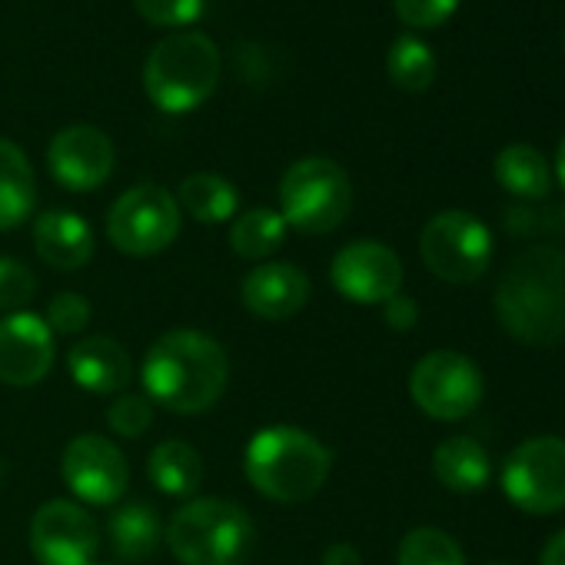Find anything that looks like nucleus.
<instances>
[{
	"instance_id": "obj_30",
	"label": "nucleus",
	"mask_w": 565,
	"mask_h": 565,
	"mask_svg": "<svg viewBox=\"0 0 565 565\" xmlns=\"http://www.w3.org/2000/svg\"><path fill=\"white\" fill-rule=\"evenodd\" d=\"M107 426L124 439H140L153 426V403L143 393H120L107 406Z\"/></svg>"
},
{
	"instance_id": "obj_12",
	"label": "nucleus",
	"mask_w": 565,
	"mask_h": 565,
	"mask_svg": "<svg viewBox=\"0 0 565 565\" xmlns=\"http://www.w3.org/2000/svg\"><path fill=\"white\" fill-rule=\"evenodd\" d=\"M28 542L41 565H94L100 529L77 499H47L31 515Z\"/></svg>"
},
{
	"instance_id": "obj_19",
	"label": "nucleus",
	"mask_w": 565,
	"mask_h": 565,
	"mask_svg": "<svg viewBox=\"0 0 565 565\" xmlns=\"http://www.w3.org/2000/svg\"><path fill=\"white\" fill-rule=\"evenodd\" d=\"M107 535H110V548L120 562H147L163 539V525H160L157 509L150 502L137 499V502H124L110 512Z\"/></svg>"
},
{
	"instance_id": "obj_16",
	"label": "nucleus",
	"mask_w": 565,
	"mask_h": 565,
	"mask_svg": "<svg viewBox=\"0 0 565 565\" xmlns=\"http://www.w3.org/2000/svg\"><path fill=\"white\" fill-rule=\"evenodd\" d=\"M310 276L294 263H259L239 282L243 307L266 323H282L297 317L310 303Z\"/></svg>"
},
{
	"instance_id": "obj_32",
	"label": "nucleus",
	"mask_w": 565,
	"mask_h": 565,
	"mask_svg": "<svg viewBox=\"0 0 565 565\" xmlns=\"http://www.w3.org/2000/svg\"><path fill=\"white\" fill-rule=\"evenodd\" d=\"M134 4L153 28H186L203 14V0H134Z\"/></svg>"
},
{
	"instance_id": "obj_18",
	"label": "nucleus",
	"mask_w": 565,
	"mask_h": 565,
	"mask_svg": "<svg viewBox=\"0 0 565 565\" xmlns=\"http://www.w3.org/2000/svg\"><path fill=\"white\" fill-rule=\"evenodd\" d=\"M38 256L61 273H77L94 259V230L74 210H47L31 226Z\"/></svg>"
},
{
	"instance_id": "obj_33",
	"label": "nucleus",
	"mask_w": 565,
	"mask_h": 565,
	"mask_svg": "<svg viewBox=\"0 0 565 565\" xmlns=\"http://www.w3.org/2000/svg\"><path fill=\"white\" fill-rule=\"evenodd\" d=\"M393 8H396V18L406 28L429 31V28L446 24L456 14L459 0H393Z\"/></svg>"
},
{
	"instance_id": "obj_22",
	"label": "nucleus",
	"mask_w": 565,
	"mask_h": 565,
	"mask_svg": "<svg viewBox=\"0 0 565 565\" xmlns=\"http://www.w3.org/2000/svg\"><path fill=\"white\" fill-rule=\"evenodd\" d=\"M147 476L163 495L190 499L203 486V459L190 443L163 439L147 456Z\"/></svg>"
},
{
	"instance_id": "obj_10",
	"label": "nucleus",
	"mask_w": 565,
	"mask_h": 565,
	"mask_svg": "<svg viewBox=\"0 0 565 565\" xmlns=\"http://www.w3.org/2000/svg\"><path fill=\"white\" fill-rule=\"evenodd\" d=\"M409 396L426 416L439 423H459L482 403V373L469 356L456 350H436L413 366Z\"/></svg>"
},
{
	"instance_id": "obj_7",
	"label": "nucleus",
	"mask_w": 565,
	"mask_h": 565,
	"mask_svg": "<svg viewBox=\"0 0 565 565\" xmlns=\"http://www.w3.org/2000/svg\"><path fill=\"white\" fill-rule=\"evenodd\" d=\"M183 226L177 196L157 183H137L124 190L107 210V236L114 249L127 256H157L173 246Z\"/></svg>"
},
{
	"instance_id": "obj_29",
	"label": "nucleus",
	"mask_w": 565,
	"mask_h": 565,
	"mask_svg": "<svg viewBox=\"0 0 565 565\" xmlns=\"http://www.w3.org/2000/svg\"><path fill=\"white\" fill-rule=\"evenodd\" d=\"M502 226L512 236H548L565 233V200L552 206H509Z\"/></svg>"
},
{
	"instance_id": "obj_24",
	"label": "nucleus",
	"mask_w": 565,
	"mask_h": 565,
	"mask_svg": "<svg viewBox=\"0 0 565 565\" xmlns=\"http://www.w3.org/2000/svg\"><path fill=\"white\" fill-rule=\"evenodd\" d=\"M287 220L279 216V210H269V206H253V210H243L233 216V226H230V249L239 256V259H269L282 243H287Z\"/></svg>"
},
{
	"instance_id": "obj_34",
	"label": "nucleus",
	"mask_w": 565,
	"mask_h": 565,
	"mask_svg": "<svg viewBox=\"0 0 565 565\" xmlns=\"http://www.w3.org/2000/svg\"><path fill=\"white\" fill-rule=\"evenodd\" d=\"M383 323H386L390 330H396V333H409V330L419 323V307H416V300H413V297H403V294L390 297V300L383 303Z\"/></svg>"
},
{
	"instance_id": "obj_14",
	"label": "nucleus",
	"mask_w": 565,
	"mask_h": 565,
	"mask_svg": "<svg viewBox=\"0 0 565 565\" xmlns=\"http://www.w3.org/2000/svg\"><path fill=\"white\" fill-rule=\"evenodd\" d=\"M57 337L34 310L0 317V383L28 390L51 376Z\"/></svg>"
},
{
	"instance_id": "obj_11",
	"label": "nucleus",
	"mask_w": 565,
	"mask_h": 565,
	"mask_svg": "<svg viewBox=\"0 0 565 565\" xmlns=\"http://www.w3.org/2000/svg\"><path fill=\"white\" fill-rule=\"evenodd\" d=\"M61 476L81 505H117L130 489V462L107 436L84 433L64 446Z\"/></svg>"
},
{
	"instance_id": "obj_36",
	"label": "nucleus",
	"mask_w": 565,
	"mask_h": 565,
	"mask_svg": "<svg viewBox=\"0 0 565 565\" xmlns=\"http://www.w3.org/2000/svg\"><path fill=\"white\" fill-rule=\"evenodd\" d=\"M539 565H565V529L562 532H555L548 542H545V548H542V562Z\"/></svg>"
},
{
	"instance_id": "obj_9",
	"label": "nucleus",
	"mask_w": 565,
	"mask_h": 565,
	"mask_svg": "<svg viewBox=\"0 0 565 565\" xmlns=\"http://www.w3.org/2000/svg\"><path fill=\"white\" fill-rule=\"evenodd\" d=\"M502 489L512 505L532 515L565 509V439L535 436L515 446L502 466Z\"/></svg>"
},
{
	"instance_id": "obj_28",
	"label": "nucleus",
	"mask_w": 565,
	"mask_h": 565,
	"mask_svg": "<svg viewBox=\"0 0 565 565\" xmlns=\"http://www.w3.org/2000/svg\"><path fill=\"white\" fill-rule=\"evenodd\" d=\"M38 297V276L28 269V263L14 256H0V313H24Z\"/></svg>"
},
{
	"instance_id": "obj_25",
	"label": "nucleus",
	"mask_w": 565,
	"mask_h": 565,
	"mask_svg": "<svg viewBox=\"0 0 565 565\" xmlns=\"http://www.w3.org/2000/svg\"><path fill=\"white\" fill-rule=\"evenodd\" d=\"M177 203L196 223H226L239 213L236 186L220 173H193L180 183Z\"/></svg>"
},
{
	"instance_id": "obj_13",
	"label": "nucleus",
	"mask_w": 565,
	"mask_h": 565,
	"mask_svg": "<svg viewBox=\"0 0 565 565\" xmlns=\"http://www.w3.org/2000/svg\"><path fill=\"white\" fill-rule=\"evenodd\" d=\"M333 290L360 307H383L403 290V259L380 239H353L330 263Z\"/></svg>"
},
{
	"instance_id": "obj_27",
	"label": "nucleus",
	"mask_w": 565,
	"mask_h": 565,
	"mask_svg": "<svg viewBox=\"0 0 565 565\" xmlns=\"http://www.w3.org/2000/svg\"><path fill=\"white\" fill-rule=\"evenodd\" d=\"M399 565H466V555L449 532L436 525H419L403 535Z\"/></svg>"
},
{
	"instance_id": "obj_26",
	"label": "nucleus",
	"mask_w": 565,
	"mask_h": 565,
	"mask_svg": "<svg viewBox=\"0 0 565 565\" xmlns=\"http://www.w3.org/2000/svg\"><path fill=\"white\" fill-rule=\"evenodd\" d=\"M386 74L390 81L406 90V94H423L433 87L436 81V54L429 51V44H423L413 34H403L393 41L390 54H386Z\"/></svg>"
},
{
	"instance_id": "obj_31",
	"label": "nucleus",
	"mask_w": 565,
	"mask_h": 565,
	"mask_svg": "<svg viewBox=\"0 0 565 565\" xmlns=\"http://www.w3.org/2000/svg\"><path fill=\"white\" fill-rule=\"evenodd\" d=\"M94 310L87 303V297L74 294V290H64L57 297H51L47 310H44V323L51 327L54 337H77L87 330Z\"/></svg>"
},
{
	"instance_id": "obj_21",
	"label": "nucleus",
	"mask_w": 565,
	"mask_h": 565,
	"mask_svg": "<svg viewBox=\"0 0 565 565\" xmlns=\"http://www.w3.org/2000/svg\"><path fill=\"white\" fill-rule=\"evenodd\" d=\"M38 203V180L28 153L0 137V230L21 226Z\"/></svg>"
},
{
	"instance_id": "obj_1",
	"label": "nucleus",
	"mask_w": 565,
	"mask_h": 565,
	"mask_svg": "<svg viewBox=\"0 0 565 565\" xmlns=\"http://www.w3.org/2000/svg\"><path fill=\"white\" fill-rule=\"evenodd\" d=\"M230 380L223 347L200 330H170L157 337L140 363L143 396L177 416H196L220 403Z\"/></svg>"
},
{
	"instance_id": "obj_8",
	"label": "nucleus",
	"mask_w": 565,
	"mask_h": 565,
	"mask_svg": "<svg viewBox=\"0 0 565 565\" xmlns=\"http://www.w3.org/2000/svg\"><path fill=\"white\" fill-rule=\"evenodd\" d=\"M423 263L433 276L446 282H476L492 263V233L489 226L466 210L436 213L419 236Z\"/></svg>"
},
{
	"instance_id": "obj_3",
	"label": "nucleus",
	"mask_w": 565,
	"mask_h": 565,
	"mask_svg": "<svg viewBox=\"0 0 565 565\" xmlns=\"http://www.w3.org/2000/svg\"><path fill=\"white\" fill-rule=\"evenodd\" d=\"M333 452L300 426H263L243 449L246 482L269 502H310L330 479Z\"/></svg>"
},
{
	"instance_id": "obj_5",
	"label": "nucleus",
	"mask_w": 565,
	"mask_h": 565,
	"mask_svg": "<svg viewBox=\"0 0 565 565\" xmlns=\"http://www.w3.org/2000/svg\"><path fill=\"white\" fill-rule=\"evenodd\" d=\"M220 84V54L206 34L180 31L153 47L143 67V87L157 110L190 114L213 97Z\"/></svg>"
},
{
	"instance_id": "obj_23",
	"label": "nucleus",
	"mask_w": 565,
	"mask_h": 565,
	"mask_svg": "<svg viewBox=\"0 0 565 565\" xmlns=\"http://www.w3.org/2000/svg\"><path fill=\"white\" fill-rule=\"evenodd\" d=\"M492 173H495V180H499L502 190H509L512 196L529 200V203L545 200L548 190H552L548 163L529 143H509L505 150H499V157L492 163Z\"/></svg>"
},
{
	"instance_id": "obj_37",
	"label": "nucleus",
	"mask_w": 565,
	"mask_h": 565,
	"mask_svg": "<svg viewBox=\"0 0 565 565\" xmlns=\"http://www.w3.org/2000/svg\"><path fill=\"white\" fill-rule=\"evenodd\" d=\"M555 173H558V180H562V186H565V137H562L558 153H555Z\"/></svg>"
},
{
	"instance_id": "obj_20",
	"label": "nucleus",
	"mask_w": 565,
	"mask_h": 565,
	"mask_svg": "<svg viewBox=\"0 0 565 565\" xmlns=\"http://www.w3.org/2000/svg\"><path fill=\"white\" fill-rule=\"evenodd\" d=\"M433 472L449 492H479L492 479L489 452L469 436H449L433 452Z\"/></svg>"
},
{
	"instance_id": "obj_40",
	"label": "nucleus",
	"mask_w": 565,
	"mask_h": 565,
	"mask_svg": "<svg viewBox=\"0 0 565 565\" xmlns=\"http://www.w3.org/2000/svg\"><path fill=\"white\" fill-rule=\"evenodd\" d=\"M562 47H565V44H562Z\"/></svg>"
},
{
	"instance_id": "obj_35",
	"label": "nucleus",
	"mask_w": 565,
	"mask_h": 565,
	"mask_svg": "<svg viewBox=\"0 0 565 565\" xmlns=\"http://www.w3.org/2000/svg\"><path fill=\"white\" fill-rule=\"evenodd\" d=\"M323 565H363V555L356 545L350 542H333L327 552H323Z\"/></svg>"
},
{
	"instance_id": "obj_2",
	"label": "nucleus",
	"mask_w": 565,
	"mask_h": 565,
	"mask_svg": "<svg viewBox=\"0 0 565 565\" xmlns=\"http://www.w3.org/2000/svg\"><path fill=\"white\" fill-rule=\"evenodd\" d=\"M495 317L525 347L565 340V253L555 246L522 249L495 287Z\"/></svg>"
},
{
	"instance_id": "obj_38",
	"label": "nucleus",
	"mask_w": 565,
	"mask_h": 565,
	"mask_svg": "<svg viewBox=\"0 0 565 565\" xmlns=\"http://www.w3.org/2000/svg\"><path fill=\"white\" fill-rule=\"evenodd\" d=\"M94 565H120V562H94Z\"/></svg>"
},
{
	"instance_id": "obj_6",
	"label": "nucleus",
	"mask_w": 565,
	"mask_h": 565,
	"mask_svg": "<svg viewBox=\"0 0 565 565\" xmlns=\"http://www.w3.org/2000/svg\"><path fill=\"white\" fill-rule=\"evenodd\" d=\"M353 210L350 173L330 157H303L279 180V216L300 233H333Z\"/></svg>"
},
{
	"instance_id": "obj_39",
	"label": "nucleus",
	"mask_w": 565,
	"mask_h": 565,
	"mask_svg": "<svg viewBox=\"0 0 565 565\" xmlns=\"http://www.w3.org/2000/svg\"><path fill=\"white\" fill-rule=\"evenodd\" d=\"M492 565H505V562H492Z\"/></svg>"
},
{
	"instance_id": "obj_15",
	"label": "nucleus",
	"mask_w": 565,
	"mask_h": 565,
	"mask_svg": "<svg viewBox=\"0 0 565 565\" xmlns=\"http://www.w3.org/2000/svg\"><path fill=\"white\" fill-rule=\"evenodd\" d=\"M114 163H117V153H114L110 137L90 124L64 127L47 147L51 177L71 193H90L104 186L114 173Z\"/></svg>"
},
{
	"instance_id": "obj_17",
	"label": "nucleus",
	"mask_w": 565,
	"mask_h": 565,
	"mask_svg": "<svg viewBox=\"0 0 565 565\" xmlns=\"http://www.w3.org/2000/svg\"><path fill=\"white\" fill-rule=\"evenodd\" d=\"M67 373L94 396H117L134 380V360L110 337H84L67 350Z\"/></svg>"
},
{
	"instance_id": "obj_4",
	"label": "nucleus",
	"mask_w": 565,
	"mask_h": 565,
	"mask_svg": "<svg viewBox=\"0 0 565 565\" xmlns=\"http://www.w3.org/2000/svg\"><path fill=\"white\" fill-rule=\"evenodd\" d=\"M167 548L180 565H243L256 525L249 512L220 495H200L186 499L163 529Z\"/></svg>"
}]
</instances>
